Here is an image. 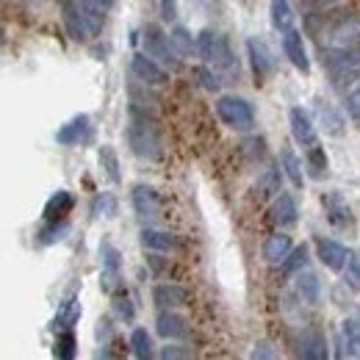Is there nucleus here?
Returning <instances> with one entry per match:
<instances>
[{"label":"nucleus","instance_id":"nucleus-21","mask_svg":"<svg viewBox=\"0 0 360 360\" xmlns=\"http://www.w3.org/2000/svg\"><path fill=\"white\" fill-rule=\"evenodd\" d=\"M186 300H188V294L172 283H161L153 288V302L158 308H180V305H186Z\"/></svg>","mask_w":360,"mask_h":360},{"label":"nucleus","instance_id":"nucleus-2","mask_svg":"<svg viewBox=\"0 0 360 360\" xmlns=\"http://www.w3.org/2000/svg\"><path fill=\"white\" fill-rule=\"evenodd\" d=\"M217 114L219 120L225 122L230 131H252L255 128V111L247 100L241 97H233V94H225L217 100Z\"/></svg>","mask_w":360,"mask_h":360},{"label":"nucleus","instance_id":"nucleus-23","mask_svg":"<svg viewBox=\"0 0 360 360\" xmlns=\"http://www.w3.org/2000/svg\"><path fill=\"white\" fill-rule=\"evenodd\" d=\"M141 244H144L147 250H155V252H169V250L178 247V241H175L172 233L155 230V227H144V230H141Z\"/></svg>","mask_w":360,"mask_h":360},{"label":"nucleus","instance_id":"nucleus-16","mask_svg":"<svg viewBox=\"0 0 360 360\" xmlns=\"http://www.w3.org/2000/svg\"><path fill=\"white\" fill-rule=\"evenodd\" d=\"M291 134L294 139L302 144V147H314L316 144V128L311 122V117L302 111V108H291Z\"/></svg>","mask_w":360,"mask_h":360},{"label":"nucleus","instance_id":"nucleus-45","mask_svg":"<svg viewBox=\"0 0 360 360\" xmlns=\"http://www.w3.org/2000/svg\"><path fill=\"white\" fill-rule=\"evenodd\" d=\"M308 6H314V8H324V6H333V3H338V0H305Z\"/></svg>","mask_w":360,"mask_h":360},{"label":"nucleus","instance_id":"nucleus-40","mask_svg":"<svg viewBox=\"0 0 360 360\" xmlns=\"http://www.w3.org/2000/svg\"><path fill=\"white\" fill-rule=\"evenodd\" d=\"M197 78H200V84L205 86V89H219V78L217 75H211L208 70H197Z\"/></svg>","mask_w":360,"mask_h":360},{"label":"nucleus","instance_id":"nucleus-10","mask_svg":"<svg viewBox=\"0 0 360 360\" xmlns=\"http://www.w3.org/2000/svg\"><path fill=\"white\" fill-rule=\"evenodd\" d=\"M283 50H285V58L300 70V72H311V58L305 53V42H302V34L300 31H285L283 34Z\"/></svg>","mask_w":360,"mask_h":360},{"label":"nucleus","instance_id":"nucleus-17","mask_svg":"<svg viewBox=\"0 0 360 360\" xmlns=\"http://www.w3.org/2000/svg\"><path fill=\"white\" fill-rule=\"evenodd\" d=\"M291 238L285 236V233H274L266 238V244H264V258H266V264L271 266H280V264H285V258L291 255Z\"/></svg>","mask_w":360,"mask_h":360},{"label":"nucleus","instance_id":"nucleus-42","mask_svg":"<svg viewBox=\"0 0 360 360\" xmlns=\"http://www.w3.org/2000/svg\"><path fill=\"white\" fill-rule=\"evenodd\" d=\"M117 314L122 316V319H134V308H131L128 297H120V300H117Z\"/></svg>","mask_w":360,"mask_h":360},{"label":"nucleus","instance_id":"nucleus-39","mask_svg":"<svg viewBox=\"0 0 360 360\" xmlns=\"http://www.w3.org/2000/svg\"><path fill=\"white\" fill-rule=\"evenodd\" d=\"M105 211V217H117V200L111 197V194H103V197H97V202H94V211Z\"/></svg>","mask_w":360,"mask_h":360},{"label":"nucleus","instance_id":"nucleus-31","mask_svg":"<svg viewBox=\"0 0 360 360\" xmlns=\"http://www.w3.org/2000/svg\"><path fill=\"white\" fill-rule=\"evenodd\" d=\"M308 172H311V178L321 180L327 175V153H324V147H311L308 150Z\"/></svg>","mask_w":360,"mask_h":360},{"label":"nucleus","instance_id":"nucleus-14","mask_svg":"<svg viewBox=\"0 0 360 360\" xmlns=\"http://www.w3.org/2000/svg\"><path fill=\"white\" fill-rule=\"evenodd\" d=\"M86 134H89V114H78V117H72L67 125L58 128L56 141L64 144V147H70V144H81V141L86 139Z\"/></svg>","mask_w":360,"mask_h":360},{"label":"nucleus","instance_id":"nucleus-34","mask_svg":"<svg viewBox=\"0 0 360 360\" xmlns=\"http://www.w3.org/2000/svg\"><path fill=\"white\" fill-rule=\"evenodd\" d=\"M283 169H285V175L291 178V183L297 188H302V183H305V178H302V164H300V158L291 150H283Z\"/></svg>","mask_w":360,"mask_h":360},{"label":"nucleus","instance_id":"nucleus-33","mask_svg":"<svg viewBox=\"0 0 360 360\" xmlns=\"http://www.w3.org/2000/svg\"><path fill=\"white\" fill-rule=\"evenodd\" d=\"M131 347H134V355L141 360L153 358V338H150V333L147 330H134V335H131Z\"/></svg>","mask_w":360,"mask_h":360},{"label":"nucleus","instance_id":"nucleus-24","mask_svg":"<svg viewBox=\"0 0 360 360\" xmlns=\"http://www.w3.org/2000/svg\"><path fill=\"white\" fill-rule=\"evenodd\" d=\"M269 11H271V25H274V31L285 34V31L294 28V8H291L288 0H271Z\"/></svg>","mask_w":360,"mask_h":360},{"label":"nucleus","instance_id":"nucleus-29","mask_svg":"<svg viewBox=\"0 0 360 360\" xmlns=\"http://www.w3.org/2000/svg\"><path fill=\"white\" fill-rule=\"evenodd\" d=\"M341 333H344V341H347V355H349V358H360V321L358 319H347L344 327H341Z\"/></svg>","mask_w":360,"mask_h":360},{"label":"nucleus","instance_id":"nucleus-18","mask_svg":"<svg viewBox=\"0 0 360 360\" xmlns=\"http://www.w3.org/2000/svg\"><path fill=\"white\" fill-rule=\"evenodd\" d=\"M300 355L305 360H324L327 358V341L319 330H302L300 335Z\"/></svg>","mask_w":360,"mask_h":360},{"label":"nucleus","instance_id":"nucleus-15","mask_svg":"<svg viewBox=\"0 0 360 360\" xmlns=\"http://www.w3.org/2000/svg\"><path fill=\"white\" fill-rule=\"evenodd\" d=\"M316 114H319V125H321V131L327 136H344L347 131V125H344V117L330 105V103H324L321 97L316 100Z\"/></svg>","mask_w":360,"mask_h":360},{"label":"nucleus","instance_id":"nucleus-1","mask_svg":"<svg viewBox=\"0 0 360 360\" xmlns=\"http://www.w3.org/2000/svg\"><path fill=\"white\" fill-rule=\"evenodd\" d=\"M128 144H131V153L136 158H144V161H158L164 147H161V131L158 125L141 114L139 108H131V125H128Z\"/></svg>","mask_w":360,"mask_h":360},{"label":"nucleus","instance_id":"nucleus-46","mask_svg":"<svg viewBox=\"0 0 360 360\" xmlns=\"http://www.w3.org/2000/svg\"><path fill=\"white\" fill-rule=\"evenodd\" d=\"M97 3H100V6H103V8H105V11H108V8H111V6H114V0H97Z\"/></svg>","mask_w":360,"mask_h":360},{"label":"nucleus","instance_id":"nucleus-4","mask_svg":"<svg viewBox=\"0 0 360 360\" xmlns=\"http://www.w3.org/2000/svg\"><path fill=\"white\" fill-rule=\"evenodd\" d=\"M197 53L208 61V64H217V67H233V53L230 45L222 34L217 31H202L197 37Z\"/></svg>","mask_w":360,"mask_h":360},{"label":"nucleus","instance_id":"nucleus-20","mask_svg":"<svg viewBox=\"0 0 360 360\" xmlns=\"http://www.w3.org/2000/svg\"><path fill=\"white\" fill-rule=\"evenodd\" d=\"M297 214H300V211H297V202L291 200V194H280V197L274 200V205H271L269 219L280 227H291L297 222Z\"/></svg>","mask_w":360,"mask_h":360},{"label":"nucleus","instance_id":"nucleus-5","mask_svg":"<svg viewBox=\"0 0 360 360\" xmlns=\"http://www.w3.org/2000/svg\"><path fill=\"white\" fill-rule=\"evenodd\" d=\"M131 70H134L136 78L141 84H147V86H164L169 81V72L153 56H147V53H136L134 61H131Z\"/></svg>","mask_w":360,"mask_h":360},{"label":"nucleus","instance_id":"nucleus-27","mask_svg":"<svg viewBox=\"0 0 360 360\" xmlns=\"http://www.w3.org/2000/svg\"><path fill=\"white\" fill-rule=\"evenodd\" d=\"M81 11H84V20H86L91 34H100L103 22H105V8L97 0H81Z\"/></svg>","mask_w":360,"mask_h":360},{"label":"nucleus","instance_id":"nucleus-19","mask_svg":"<svg viewBox=\"0 0 360 360\" xmlns=\"http://www.w3.org/2000/svg\"><path fill=\"white\" fill-rule=\"evenodd\" d=\"M324 208H327V219L333 222L335 227H341V230H347V227H352L355 222V217H352V208L338 197V194H333V197H324Z\"/></svg>","mask_w":360,"mask_h":360},{"label":"nucleus","instance_id":"nucleus-9","mask_svg":"<svg viewBox=\"0 0 360 360\" xmlns=\"http://www.w3.org/2000/svg\"><path fill=\"white\" fill-rule=\"evenodd\" d=\"M316 250H319V261H321L327 269L341 271L344 266H349V258H352V255L347 252L344 244L330 241V238H319V241H316Z\"/></svg>","mask_w":360,"mask_h":360},{"label":"nucleus","instance_id":"nucleus-3","mask_svg":"<svg viewBox=\"0 0 360 360\" xmlns=\"http://www.w3.org/2000/svg\"><path fill=\"white\" fill-rule=\"evenodd\" d=\"M141 42H144V53L147 56H153L155 61H161L169 70H180V58L178 53L172 50V39L158 25H147L144 34H141Z\"/></svg>","mask_w":360,"mask_h":360},{"label":"nucleus","instance_id":"nucleus-28","mask_svg":"<svg viewBox=\"0 0 360 360\" xmlns=\"http://www.w3.org/2000/svg\"><path fill=\"white\" fill-rule=\"evenodd\" d=\"M277 191H280V169H266L255 183V197L258 200H269Z\"/></svg>","mask_w":360,"mask_h":360},{"label":"nucleus","instance_id":"nucleus-8","mask_svg":"<svg viewBox=\"0 0 360 360\" xmlns=\"http://www.w3.org/2000/svg\"><path fill=\"white\" fill-rule=\"evenodd\" d=\"M61 20H64L67 34H70L75 42H84V39H86L89 25H86V20H84L81 3H75V0H61Z\"/></svg>","mask_w":360,"mask_h":360},{"label":"nucleus","instance_id":"nucleus-37","mask_svg":"<svg viewBox=\"0 0 360 360\" xmlns=\"http://www.w3.org/2000/svg\"><path fill=\"white\" fill-rule=\"evenodd\" d=\"M308 264V247H297V250H291V255L285 258V271L288 274H294V271H300L302 266Z\"/></svg>","mask_w":360,"mask_h":360},{"label":"nucleus","instance_id":"nucleus-13","mask_svg":"<svg viewBox=\"0 0 360 360\" xmlns=\"http://www.w3.org/2000/svg\"><path fill=\"white\" fill-rule=\"evenodd\" d=\"M100 261H103V280H100V285H103V291H111L117 285V280H120V250L114 244L103 241L100 244Z\"/></svg>","mask_w":360,"mask_h":360},{"label":"nucleus","instance_id":"nucleus-22","mask_svg":"<svg viewBox=\"0 0 360 360\" xmlns=\"http://www.w3.org/2000/svg\"><path fill=\"white\" fill-rule=\"evenodd\" d=\"M72 205H75V197L70 194V191H56L50 200L45 202V219L47 222H58V219H64L70 211H72Z\"/></svg>","mask_w":360,"mask_h":360},{"label":"nucleus","instance_id":"nucleus-30","mask_svg":"<svg viewBox=\"0 0 360 360\" xmlns=\"http://www.w3.org/2000/svg\"><path fill=\"white\" fill-rule=\"evenodd\" d=\"M100 164H103V169H105V175H108V180H111V183H122L117 153H114L108 144H103V147H100Z\"/></svg>","mask_w":360,"mask_h":360},{"label":"nucleus","instance_id":"nucleus-38","mask_svg":"<svg viewBox=\"0 0 360 360\" xmlns=\"http://www.w3.org/2000/svg\"><path fill=\"white\" fill-rule=\"evenodd\" d=\"M347 111H349V117L360 125V86L347 94Z\"/></svg>","mask_w":360,"mask_h":360},{"label":"nucleus","instance_id":"nucleus-35","mask_svg":"<svg viewBox=\"0 0 360 360\" xmlns=\"http://www.w3.org/2000/svg\"><path fill=\"white\" fill-rule=\"evenodd\" d=\"M70 230V225L64 222V219H58V222H47L42 230H39V244H56V241H61L64 238V233Z\"/></svg>","mask_w":360,"mask_h":360},{"label":"nucleus","instance_id":"nucleus-7","mask_svg":"<svg viewBox=\"0 0 360 360\" xmlns=\"http://www.w3.org/2000/svg\"><path fill=\"white\" fill-rule=\"evenodd\" d=\"M360 37V17H341L327 28V39L321 47H349Z\"/></svg>","mask_w":360,"mask_h":360},{"label":"nucleus","instance_id":"nucleus-25","mask_svg":"<svg viewBox=\"0 0 360 360\" xmlns=\"http://www.w3.org/2000/svg\"><path fill=\"white\" fill-rule=\"evenodd\" d=\"M297 294H300L308 305H316V302H319V294H321L319 277L311 274V271H300V277H297Z\"/></svg>","mask_w":360,"mask_h":360},{"label":"nucleus","instance_id":"nucleus-32","mask_svg":"<svg viewBox=\"0 0 360 360\" xmlns=\"http://www.w3.org/2000/svg\"><path fill=\"white\" fill-rule=\"evenodd\" d=\"M53 355H56L58 360L75 358V335H72L70 330L58 333V338H56V344H53Z\"/></svg>","mask_w":360,"mask_h":360},{"label":"nucleus","instance_id":"nucleus-11","mask_svg":"<svg viewBox=\"0 0 360 360\" xmlns=\"http://www.w3.org/2000/svg\"><path fill=\"white\" fill-rule=\"evenodd\" d=\"M247 53H250V61H252V72H255V78L258 81H264V78H269L271 72H274V58H271L269 47L264 45L261 39H247Z\"/></svg>","mask_w":360,"mask_h":360},{"label":"nucleus","instance_id":"nucleus-26","mask_svg":"<svg viewBox=\"0 0 360 360\" xmlns=\"http://www.w3.org/2000/svg\"><path fill=\"white\" fill-rule=\"evenodd\" d=\"M78 319H81V302H78V300H67V302L58 308L56 319H53V327H56V330H70Z\"/></svg>","mask_w":360,"mask_h":360},{"label":"nucleus","instance_id":"nucleus-36","mask_svg":"<svg viewBox=\"0 0 360 360\" xmlns=\"http://www.w3.org/2000/svg\"><path fill=\"white\" fill-rule=\"evenodd\" d=\"M169 39H172V45L178 47L183 56H191V53L197 50V45L191 42V34H188L186 28H180V25L175 28V31H172V34H169Z\"/></svg>","mask_w":360,"mask_h":360},{"label":"nucleus","instance_id":"nucleus-43","mask_svg":"<svg viewBox=\"0 0 360 360\" xmlns=\"http://www.w3.org/2000/svg\"><path fill=\"white\" fill-rule=\"evenodd\" d=\"M252 358H274V352L269 349V344L264 341V344H258V347L252 349Z\"/></svg>","mask_w":360,"mask_h":360},{"label":"nucleus","instance_id":"nucleus-12","mask_svg":"<svg viewBox=\"0 0 360 360\" xmlns=\"http://www.w3.org/2000/svg\"><path fill=\"white\" fill-rule=\"evenodd\" d=\"M155 330L161 338H186L188 335V321L180 314H175V308H164L158 319H155Z\"/></svg>","mask_w":360,"mask_h":360},{"label":"nucleus","instance_id":"nucleus-6","mask_svg":"<svg viewBox=\"0 0 360 360\" xmlns=\"http://www.w3.org/2000/svg\"><path fill=\"white\" fill-rule=\"evenodd\" d=\"M134 211L141 222H155L161 217V197L155 194L153 186L144 183L134 186Z\"/></svg>","mask_w":360,"mask_h":360},{"label":"nucleus","instance_id":"nucleus-44","mask_svg":"<svg viewBox=\"0 0 360 360\" xmlns=\"http://www.w3.org/2000/svg\"><path fill=\"white\" fill-rule=\"evenodd\" d=\"M97 335H111V321H108V319H100V327H97Z\"/></svg>","mask_w":360,"mask_h":360},{"label":"nucleus","instance_id":"nucleus-41","mask_svg":"<svg viewBox=\"0 0 360 360\" xmlns=\"http://www.w3.org/2000/svg\"><path fill=\"white\" fill-rule=\"evenodd\" d=\"M161 358H191V349H180V347H164L161 349Z\"/></svg>","mask_w":360,"mask_h":360}]
</instances>
